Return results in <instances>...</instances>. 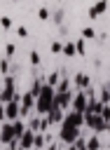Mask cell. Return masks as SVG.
Returning <instances> with one entry per match:
<instances>
[{
    "instance_id": "cell-1",
    "label": "cell",
    "mask_w": 110,
    "mask_h": 150,
    "mask_svg": "<svg viewBox=\"0 0 110 150\" xmlns=\"http://www.w3.org/2000/svg\"><path fill=\"white\" fill-rule=\"evenodd\" d=\"M54 87H49V84H44L42 87V91H40V96H37V101H35V105H37V112L40 115H47L51 108H54Z\"/></svg>"
},
{
    "instance_id": "cell-2",
    "label": "cell",
    "mask_w": 110,
    "mask_h": 150,
    "mask_svg": "<svg viewBox=\"0 0 110 150\" xmlns=\"http://www.w3.org/2000/svg\"><path fill=\"white\" fill-rule=\"evenodd\" d=\"M84 124L94 131V134H103L108 131V122L101 117V115H91V112H84Z\"/></svg>"
},
{
    "instance_id": "cell-3",
    "label": "cell",
    "mask_w": 110,
    "mask_h": 150,
    "mask_svg": "<svg viewBox=\"0 0 110 150\" xmlns=\"http://www.w3.org/2000/svg\"><path fill=\"white\" fill-rule=\"evenodd\" d=\"M0 141H2L5 145H9V148H19V141H16L14 129H12V122H7V124L0 127Z\"/></svg>"
},
{
    "instance_id": "cell-4",
    "label": "cell",
    "mask_w": 110,
    "mask_h": 150,
    "mask_svg": "<svg viewBox=\"0 0 110 150\" xmlns=\"http://www.w3.org/2000/svg\"><path fill=\"white\" fill-rule=\"evenodd\" d=\"M21 96H16L14 101H9V103H5V117L7 120H12V122H16L19 117H21Z\"/></svg>"
},
{
    "instance_id": "cell-5",
    "label": "cell",
    "mask_w": 110,
    "mask_h": 150,
    "mask_svg": "<svg viewBox=\"0 0 110 150\" xmlns=\"http://www.w3.org/2000/svg\"><path fill=\"white\" fill-rule=\"evenodd\" d=\"M84 124V115L82 112H68L66 117H63V122H61V127H73V129H80Z\"/></svg>"
},
{
    "instance_id": "cell-6",
    "label": "cell",
    "mask_w": 110,
    "mask_h": 150,
    "mask_svg": "<svg viewBox=\"0 0 110 150\" xmlns=\"http://www.w3.org/2000/svg\"><path fill=\"white\" fill-rule=\"evenodd\" d=\"M59 138H61L63 143H68V145H75V141L80 138V129H73V127H61Z\"/></svg>"
},
{
    "instance_id": "cell-7",
    "label": "cell",
    "mask_w": 110,
    "mask_h": 150,
    "mask_svg": "<svg viewBox=\"0 0 110 150\" xmlns=\"http://www.w3.org/2000/svg\"><path fill=\"white\" fill-rule=\"evenodd\" d=\"M70 103H73V94H70V91H56V94H54V105H56V108L63 110V108H68Z\"/></svg>"
},
{
    "instance_id": "cell-8",
    "label": "cell",
    "mask_w": 110,
    "mask_h": 150,
    "mask_svg": "<svg viewBox=\"0 0 110 150\" xmlns=\"http://www.w3.org/2000/svg\"><path fill=\"white\" fill-rule=\"evenodd\" d=\"M35 105V96L28 91V94H23L21 96V117H26L28 112H30V108Z\"/></svg>"
},
{
    "instance_id": "cell-9",
    "label": "cell",
    "mask_w": 110,
    "mask_h": 150,
    "mask_svg": "<svg viewBox=\"0 0 110 150\" xmlns=\"http://www.w3.org/2000/svg\"><path fill=\"white\" fill-rule=\"evenodd\" d=\"M33 141H35V131L26 129V131H23V136L19 138V148H23V150H30V148H33Z\"/></svg>"
},
{
    "instance_id": "cell-10",
    "label": "cell",
    "mask_w": 110,
    "mask_h": 150,
    "mask_svg": "<svg viewBox=\"0 0 110 150\" xmlns=\"http://www.w3.org/2000/svg\"><path fill=\"white\" fill-rule=\"evenodd\" d=\"M70 105H73L75 112H82V115H84V112H87V96H84V94H77Z\"/></svg>"
},
{
    "instance_id": "cell-11",
    "label": "cell",
    "mask_w": 110,
    "mask_h": 150,
    "mask_svg": "<svg viewBox=\"0 0 110 150\" xmlns=\"http://www.w3.org/2000/svg\"><path fill=\"white\" fill-rule=\"evenodd\" d=\"M44 117L49 120V124H51V122H63V110L54 105V108H51V110H49V112H47Z\"/></svg>"
},
{
    "instance_id": "cell-12",
    "label": "cell",
    "mask_w": 110,
    "mask_h": 150,
    "mask_svg": "<svg viewBox=\"0 0 110 150\" xmlns=\"http://www.w3.org/2000/svg\"><path fill=\"white\" fill-rule=\"evenodd\" d=\"M33 148H35V150H44V148H47V136H44L42 131H37V134H35V141H33Z\"/></svg>"
},
{
    "instance_id": "cell-13",
    "label": "cell",
    "mask_w": 110,
    "mask_h": 150,
    "mask_svg": "<svg viewBox=\"0 0 110 150\" xmlns=\"http://www.w3.org/2000/svg\"><path fill=\"white\" fill-rule=\"evenodd\" d=\"M12 129H14V136H16V141L23 136V131H26V124L21 122V120H16V122H12Z\"/></svg>"
},
{
    "instance_id": "cell-14",
    "label": "cell",
    "mask_w": 110,
    "mask_h": 150,
    "mask_svg": "<svg viewBox=\"0 0 110 150\" xmlns=\"http://www.w3.org/2000/svg\"><path fill=\"white\" fill-rule=\"evenodd\" d=\"M101 148V141H98V136L94 134L91 138H87V150H98Z\"/></svg>"
},
{
    "instance_id": "cell-15",
    "label": "cell",
    "mask_w": 110,
    "mask_h": 150,
    "mask_svg": "<svg viewBox=\"0 0 110 150\" xmlns=\"http://www.w3.org/2000/svg\"><path fill=\"white\" fill-rule=\"evenodd\" d=\"M75 84L77 87H89V77L87 75H75Z\"/></svg>"
},
{
    "instance_id": "cell-16",
    "label": "cell",
    "mask_w": 110,
    "mask_h": 150,
    "mask_svg": "<svg viewBox=\"0 0 110 150\" xmlns=\"http://www.w3.org/2000/svg\"><path fill=\"white\" fill-rule=\"evenodd\" d=\"M28 129H30V131H35V134H37V131H40V120H37V117H33V120H30V122H28Z\"/></svg>"
},
{
    "instance_id": "cell-17",
    "label": "cell",
    "mask_w": 110,
    "mask_h": 150,
    "mask_svg": "<svg viewBox=\"0 0 110 150\" xmlns=\"http://www.w3.org/2000/svg\"><path fill=\"white\" fill-rule=\"evenodd\" d=\"M75 148H77V150H87V138H82V136H80V138L75 141Z\"/></svg>"
},
{
    "instance_id": "cell-18",
    "label": "cell",
    "mask_w": 110,
    "mask_h": 150,
    "mask_svg": "<svg viewBox=\"0 0 110 150\" xmlns=\"http://www.w3.org/2000/svg\"><path fill=\"white\" fill-rule=\"evenodd\" d=\"M63 52H66L68 56H73V54H75V45H66V49H63Z\"/></svg>"
},
{
    "instance_id": "cell-19",
    "label": "cell",
    "mask_w": 110,
    "mask_h": 150,
    "mask_svg": "<svg viewBox=\"0 0 110 150\" xmlns=\"http://www.w3.org/2000/svg\"><path fill=\"white\" fill-rule=\"evenodd\" d=\"M56 80H59V75H56V73H51V75H49V82H47V84H49V87H54V84H56Z\"/></svg>"
},
{
    "instance_id": "cell-20",
    "label": "cell",
    "mask_w": 110,
    "mask_h": 150,
    "mask_svg": "<svg viewBox=\"0 0 110 150\" xmlns=\"http://www.w3.org/2000/svg\"><path fill=\"white\" fill-rule=\"evenodd\" d=\"M5 120V105H0V122Z\"/></svg>"
},
{
    "instance_id": "cell-21",
    "label": "cell",
    "mask_w": 110,
    "mask_h": 150,
    "mask_svg": "<svg viewBox=\"0 0 110 150\" xmlns=\"http://www.w3.org/2000/svg\"><path fill=\"white\" fill-rule=\"evenodd\" d=\"M44 150H56V145H47V148H44Z\"/></svg>"
},
{
    "instance_id": "cell-22",
    "label": "cell",
    "mask_w": 110,
    "mask_h": 150,
    "mask_svg": "<svg viewBox=\"0 0 110 150\" xmlns=\"http://www.w3.org/2000/svg\"><path fill=\"white\" fill-rule=\"evenodd\" d=\"M68 150H77V148H75V145H68Z\"/></svg>"
},
{
    "instance_id": "cell-23",
    "label": "cell",
    "mask_w": 110,
    "mask_h": 150,
    "mask_svg": "<svg viewBox=\"0 0 110 150\" xmlns=\"http://www.w3.org/2000/svg\"><path fill=\"white\" fill-rule=\"evenodd\" d=\"M108 131H110V122H108Z\"/></svg>"
},
{
    "instance_id": "cell-24",
    "label": "cell",
    "mask_w": 110,
    "mask_h": 150,
    "mask_svg": "<svg viewBox=\"0 0 110 150\" xmlns=\"http://www.w3.org/2000/svg\"><path fill=\"white\" fill-rule=\"evenodd\" d=\"M7 150H16V148H7Z\"/></svg>"
}]
</instances>
